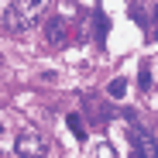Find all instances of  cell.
Segmentation results:
<instances>
[{"label":"cell","mask_w":158,"mask_h":158,"mask_svg":"<svg viewBox=\"0 0 158 158\" xmlns=\"http://www.w3.org/2000/svg\"><path fill=\"white\" fill-rule=\"evenodd\" d=\"M45 38H48V45H65V17H48Z\"/></svg>","instance_id":"4"},{"label":"cell","mask_w":158,"mask_h":158,"mask_svg":"<svg viewBox=\"0 0 158 158\" xmlns=\"http://www.w3.org/2000/svg\"><path fill=\"white\" fill-rule=\"evenodd\" d=\"M14 151L28 155V158H41V155H48V141L41 134H35V131H24V134H17V141H14Z\"/></svg>","instance_id":"2"},{"label":"cell","mask_w":158,"mask_h":158,"mask_svg":"<svg viewBox=\"0 0 158 158\" xmlns=\"http://www.w3.org/2000/svg\"><path fill=\"white\" fill-rule=\"evenodd\" d=\"M48 10V0H10L7 10H4V31L7 35H24V31H31L35 24L45 17Z\"/></svg>","instance_id":"1"},{"label":"cell","mask_w":158,"mask_h":158,"mask_svg":"<svg viewBox=\"0 0 158 158\" xmlns=\"http://www.w3.org/2000/svg\"><path fill=\"white\" fill-rule=\"evenodd\" d=\"M138 86H141V93H148V89H151V65H148V62H141V72H138Z\"/></svg>","instance_id":"6"},{"label":"cell","mask_w":158,"mask_h":158,"mask_svg":"<svg viewBox=\"0 0 158 158\" xmlns=\"http://www.w3.org/2000/svg\"><path fill=\"white\" fill-rule=\"evenodd\" d=\"M107 93H110V96H117V100H120V96H124V93H127V79H114V83H110V86H107Z\"/></svg>","instance_id":"7"},{"label":"cell","mask_w":158,"mask_h":158,"mask_svg":"<svg viewBox=\"0 0 158 158\" xmlns=\"http://www.w3.org/2000/svg\"><path fill=\"white\" fill-rule=\"evenodd\" d=\"M103 35H107V21H103V14H100V21H96V38L103 41Z\"/></svg>","instance_id":"8"},{"label":"cell","mask_w":158,"mask_h":158,"mask_svg":"<svg viewBox=\"0 0 158 158\" xmlns=\"http://www.w3.org/2000/svg\"><path fill=\"white\" fill-rule=\"evenodd\" d=\"M127 134H131V144H134V151H138L141 158H155V155H158V141L151 138V131H148V127L134 124Z\"/></svg>","instance_id":"3"},{"label":"cell","mask_w":158,"mask_h":158,"mask_svg":"<svg viewBox=\"0 0 158 158\" xmlns=\"http://www.w3.org/2000/svg\"><path fill=\"white\" fill-rule=\"evenodd\" d=\"M65 124H69V131L76 134V141H86V120L79 117V114H69V117H65Z\"/></svg>","instance_id":"5"}]
</instances>
